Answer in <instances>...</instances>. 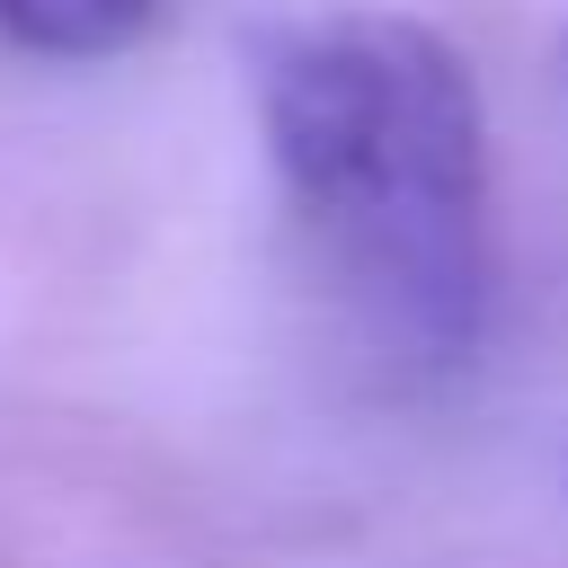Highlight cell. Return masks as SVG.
I'll return each instance as SVG.
<instances>
[{
    "mask_svg": "<svg viewBox=\"0 0 568 568\" xmlns=\"http://www.w3.org/2000/svg\"><path fill=\"white\" fill-rule=\"evenodd\" d=\"M160 0H0V44L36 62H106L133 36H151Z\"/></svg>",
    "mask_w": 568,
    "mask_h": 568,
    "instance_id": "obj_2",
    "label": "cell"
},
{
    "mask_svg": "<svg viewBox=\"0 0 568 568\" xmlns=\"http://www.w3.org/2000/svg\"><path fill=\"white\" fill-rule=\"evenodd\" d=\"M257 133L293 222L390 373H453L488 328V124L470 62L390 9L248 36Z\"/></svg>",
    "mask_w": 568,
    "mask_h": 568,
    "instance_id": "obj_1",
    "label": "cell"
}]
</instances>
